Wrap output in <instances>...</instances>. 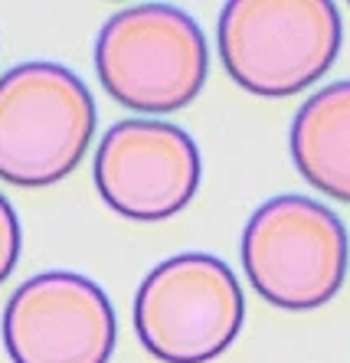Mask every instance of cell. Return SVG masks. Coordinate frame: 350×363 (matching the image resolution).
<instances>
[{
	"mask_svg": "<svg viewBox=\"0 0 350 363\" xmlns=\"http://www.w3.org/2000/svg\"><path fill=\"white\" fill-rule=\"evenodd\" d=\"M200 147L180 125L125 118L95 151V186L108 210L131 223H164L200 190Z\"/></svg>",
	"mask_w": 350,
	"mask_h": 363,
	"instance_id": "obj_6",
	"label": "cell"
},
{
	"mask_svg": "<svg viewBox=\"0 0 350 363\" xmlns=\"http://www.w3.org/2000/svg\"><path fill=\"white\" fill-rule=\"evenodd\" d=\"M4 347L13 363H108L118 321L108 295L76 272H40L4 308Z\"/></svg>",
	"mask_w": 350,
	"mask_h": 363,
	"instance_id": "obj_7",
	"label": "cell"
},
{
	"mask_svg": "<svg viewBox=\"0 0 350 363\" xmlns=\"http://www.w3.org/2000/svg\"><path fill=\"white\" fill-rule=\"evenodd\" d=\"M20 220L10 200L0 194V285L10 279V272L17 269V259H20Z\"/></svg>",
	"mask_w": 350,
	"mask_h": 363,
	"instance_id": "obj_9",
	"label": "cell"
},
{
	"mask_svg": "<svg viewBox=\"0 0 350 363\" xmlns=\"http://www.w3.org/2000/svg\"><path fill=\"white\" fill-rule=\"evenodd\" d=\"M95 135L89 85L60 62H20L0 76V180L52 186L82 164Z\"/></svg>",
	"mask_w": 350,
	"mask_h": 363,
	"instance_id": "obj_2",
	"label": "cell"
},
{
	"mask_svg": "<svg viewBox=\"0 0 350 363\" xmlns=\"http://www.w3.org/2000/svg\"><path fill=\"white\" fill-rule=\"evenodd\" d=\"M288 144L298 174L317 194L350 203V79L324 85L301 105Z\"/></svg>",
	"mask_w": 350,
	"mask_h": 363,
	"instance_id": "obj_8",
	"label": "cell"
},
{
	"mask_svg": "<svg viewBox=\"0 0 350 363\" xmlns=\"http://www.w3.org/2000/svg\"><path fill=\"white\" fill-rule=\"evenodd\" d=\"M341 13L327 0H230L220 10V60L262 99L305 92L341 52Z\"/></svg>",
	"mask_w": 350,
	"mask_h": 363,
	"instance_id": "obj_1",
	"label": "cell"
},
{
	"mask_svg": "<svg viewBox=\"0 0 350 363\" xmlns=\"http://www.w3.org/2000/svg\"><path fill=\"white\" fill-rule=\"evenodd\" d=\"M347 229L324 203L298 194L265 200L242 229L249 285L282 311H315L347 275Z\"/></svg>",
	"mask_w": 350,
	"mask_h": 363,
	"instance_id": "obj_5",
	"label": "cell"
},
{
	"mask_svg": "<svg viewBox=\"0 0 350 363\" xmlns=\"http://www.w3.org/2000/svg\"><path fill=\"white\" fill-rule=\"evenodd\" d=\"M246 321L239 279L216 255L180 252L145 275L135 295L137 340L161 363H210Z\"/></svg>",
	"mask_w": 350,
	"mask_h": 363,
	"instance_id": "obj_4",
	"label": "cell"
},
{
	"mask_svg": "<svg viewBox=\"0 0 350 363\" xmlns=\"http://www.w3.org/2000/svg\"><path fill=\"white\" fill-rule=\"evenodd\" d=\"M210 69L197 20L167 4H137L105 20L95 72L111 99L141 115H174L200 95Z\"/></svg>",
	"mask_w": 350,
	"mask_h": 363,
	"instance_id": "obj_3",
	"label": "cell"
}]
</instances>
